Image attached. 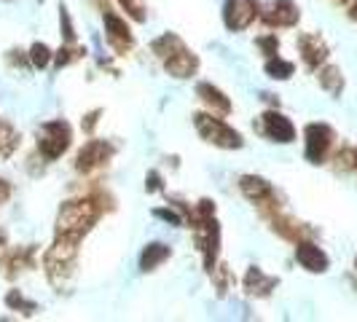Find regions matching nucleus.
Returning <instances> with one entry per match:
<instances>
[{"label":"nucleus","instance_id":"7","mask_svg":"<svg viewBox=\"0 0 357 322\" xmlns=\"http://www.w3.org/2000/svg\"><path fill=\"white\" fill-rule=\"evenodd\" d=\"M110 156H113V145L105 143V140H91L78 151L75 167H78V172H94V169L105 167Z\"/></svg>","mask_w":357,"mask_h":322},{"label":"nucleus","instance_id":"14","mask_svg":"<svg viewBox=\"0 0 357 322\" xmlns=\"http://www.w3.org/2000/svg\"><path fill=\"white\" fill-rule=\"evenodd\" d=\"M239 188H242V194L255 201V204H266L274 199V188H271V183L264 178H258V175H245V178L239 180Z\"/></svg>","mask_w":357,"mask_h":322},{"label":"nucleus","instance_id":"33","mask_svg":"<svg viewBox=\"0 0 357 322\" xmlns=\"http://www.w3.org/2000/svg\"><path fill=\"white\" fill-rule=\"evenodd\" d=\"M355 266H357V261H355Z\"/></svg>","mask_w":357,"mask_h":322},{"label":"nucleus","instance_id":"25","mask_svg":"<svg viewBox=\"0 0 357 322\" xmlns=\"http://www.w3.org/2000/svg\"><path fill=\"white\" fill-rule=\"evenodd\" d=\"M258 46H261V49H264L268 56H277V52H280V40H277L274 36L261 38V40H258Z\"/></svg>","mask_w":357,"mask_h":322},{"label":"nucleus","instance_id":"26","mask_svg":"<svg viewBox=\"0 0 357 322\" xmlns=\"http://www.w3.org/2000/svg\"><path fill=\"white\" fill-rule=\"evenodd\" d=\"M156 217H161V220H167V223H172V226H180L183 220H180V215L175 213V210H156Z\"/></svg>","mask_w":357,"mask_h":322},{"label":"nucleus","instance_id":"18","mask_svg":"<svg viewBox=\"0 0 357 322\" xmlns=\"http://www.w3.org/2000/svg\"><path fill=\"white\" fill-rule=\"evenodd\" d=\"M17 148H19V132L6 118H0V159H8Z\"/></svg>","mask_w":357,"mask_h":322},{"label":"nucleus","instance_id":"30","mask_svg":"<svg viewBox=\"0 0 357 322\" xmlns=\"http://www.w3.org/2000/svg\"><path fill=\"white\" fill-rule=\"evenodd\" d=\"M8 197H11V185H8L6 180H0V204L8 201Z\"/></svg>","mask_w":357,"mask_h":322},{"label":"nucleus","instance_id":"31","mask_svg":"<svg viewBox=\"0 0 357 322\" xmlns=\"http://www.w3.org/2000/svg\"><path fill=\"white\" fill-rule=\"evenodd\" d=\"M349 19H355L357 22V0L352 3V8H349Z\"/></svg>","mask_w":357,"mask_h":322},{"label":"nucleus","instance_id":"20","mask_svg":"<svg viewBox=\"0 0 357 322\" xmlns=\"http://www.w3.org/2000/svg\"><path fill=\"white\" fill-rule=\"evenodd\" d=\"M293 62H285V59H280V56H271L266 62V75L268 78H277V81H287L290 75H293Z\"/></svg>","mask_w":357,"mask_h":322},{"label":"nucleus","instance_id":"2","mask_svg":"<svg viewBox=\"0 0 357 322\" xmlns=\"http://www.w3.org/2000/svg\"><path fill=\"white\" fill-rule=\"evenodd\" d=\"M153 52L164 59L167 72H169V75H175V78H191L199 68L197 54L188 52V49H185V43H183L178 36H172V33L161 36L159 40L153 43Z\"/></svg>","mask_w":357,"mask_h":322},{"label":"nucleus","instance_id":"1","mask_svg":"<svg viewBox=\"0 0 357 322\" xmlns=\"http://www.w3.org/2000/svg\"><path fill=\"white\" fill-rule=\"evenodd\" d=\"M97 217H100V207L91 199L65 201L56 215V236H68V239L81 242V236L94 226Z\"/></svg>","mask_w":357,"mask_h":322},{"label":"nucleus","instance_id":"29","mask_svg":"<svg viewBox=\"0 0 357 322\" xmlns=\"http://www.w3.org/2000/svg\"><path fill=\"white\" fill-rule=\"evenodd\" d=\"M145 188H148V191H159V188H161V178L156 175V172H151V175H148V183H145Z\"/></svg>","mask_w":357,"mask_h":322},{"label":"nucleus","instance_id":"27","mask_svg":"<svg viewBox=\"0 0 357 322\" xmlns=\"http://www.w3.org/2000/svg\"><path fill=\"white\" fill-rule=\"evenodd\" d=\"M339 161H344V167H349V169L357 172V151H344L339 156Z\"/></svg>","mask_w":357,"mask_h":322},{"label":"nucleus","instance_id":"24","mask_svg":"<svg viewBox=\"0 0 357 322\" xmlns=\"http://www.w3.org/2000/svg\"><path fill=\"white\" fill-rule=\"evenodd\" d=\"M78 56H81V52H78V49H59L54 59H56V68H65V65H70V62H75Z\"/></svg>","mask_w":357,"mask_h":322},{"label":"nucleus","instance_id":"3","mask_svg":"<svg viewBox=\"0 0 357 322\" xmlns=\"http://www.w3.org/2000/svg\"><path fill=\"white\" fill-rule=\"evenodd\" d=\"M75 252H78V242L68 239V236H56L54 247L46 252L43 263H46V274H49L54 287L65 285V279H68L73 268V261H75Z\"/></svg>","mask_w":357,"mask_h":322},{"label":"nucleus","instance_id":"28","mask_svg":"<svg viewBox=\"0 0 357 322\" xmlns=\"http://www.w3.org/2000/svg\"><path fill=\"white\" fill-rule=\"evenodd\" d=\"M62 24H65V38H68V43L75 40V33H73V24H70V17H68V11L62 8Z\"/></svg>","mask_w":357,"mask_h":322},{"label":"nucleus","instance_id":"9","mask_svg":"<svg viewBox=\"0 0 357 322\" xmlns=\"http://www.w3.org/2000/svg\"><path fill=\"white\" fill-rule=\"evenodd\" d=\"M301 19V11L293 0H274L264 11V22L268 27H293Z\"/></svg>","mask_w":357,"mask_h":322},{"label":"nucleus","instance_id":"10","mask_svg":"<svg viewBox=\"0 0 357 322\" xmlns=\"http://www.w3.org/2000/svg\"><path fill=\"white\" fill-rule=\"evenodd\" d=\"M105 33H107V40H110V46L116 49V52H129L132 49V43H135V38L129 33V27H126V22L119 14H113V11H107L105 8Z\"/></svg>","mask_w":357,"mask_h":322},{"label":"nucleus","instance_id":"15","mask_svg":"<svg viewBox=\"0 0 357 322\" xmlns=\"http://www.w3.org/2000/svg\"><path fill=\"white\" fill-rule=\"evenodd\" d=\"M245 287L250 296H268L274 287H277V279L274 277H266L261 268H250L248 277H245Z\"/></svg>","mask_w":357,"mask_h":322},{"label":"nucleus","instance_id":"4","mask_svg":"<svg viewBox=\"0 0 357 322\" xmlns=\"http://www.w3.org/2000/svg\"><path fill=\"white\" fill-rule=\"evenodd\" d=\"M194 124H197L199 135L207 140V143L218 145V148H226V151H234V148H242V135L234 132L229 124H223L220 118L215 116H207V113H197L194 116Z\"/></svg>","mask_w":357,"mask_h":322},{"label":"nucleus","instance_id":"21","mask_svg":"<svg viewBox=\"0 0 357 322\" xmlns=\"http://www.w3.org/2000/svg\"><path fill=\"white\" fill-rule=\"evenodd\" d=\"M30 62H33V68H46L49 62H52V49L46 46V43H33V49H30Z\"/></svg>","mask_w":357,"mask_h":322},{"label":"nucleus","instance_id":"17","mask_svg":"<svg viewBox=\"0 0 357 322\" xmlns=\"http://www.w3.org/2000/svg\"><path fill=\"white\" fill-rule=\"evenodd\" d=\"M169 258V247L167 245H161V242H151V245H145L143 255H140V268L143 271H153V268L164 263Z\"/></svg>","mask_w":357,"mask_h":322},{"label":"nucleus","instance_id":"5","mask_svg":"<svg viewBox=\"0 0 357 322\" xmlns=\"http://www.w3.org/2000/svg\"><path fill=\"white\" fill-rule=\"evenodd\" d=\"M70 140L73 132L68 121H49V124L40 126V132H38V151L49 161H54L70 148Z\"/></svg>","mask_w":357,"mask_h":322},{"label":"nucleus","instance_id":"16","mask_svg":"<svg viewBox=\"0 0 357 322\" xmlns=\"http://www.w3.org/2000/svg\"><path fill=\"white\" fill-rule=\"evenodd\" d=\"M197 94L207 102V105L213 107V110H218V113H229V110H231V100H229L220 89L210 86V84H199Z\"/></svg>","mask_w":357,"mask_h":322},{"label":"nucleus","instance_id":"19","mask_svg":"<svg viewBox=\"0 0 357 322\" xmlns=\"http://www.w3.org/2000/svg\"><path fill=\"white\" fill-rule=\"evenodd\" d=\"M320 86L328 94H333V97H339L341 89H344V78H341V70L339 68H322L320 70Z\"/></svg>","mask_w":357,"mask_h":322},{"label":"nucleus","instance_id":"22","mask_svg":"<svg viewBox=\"0 0 357 322\" xmlns=\"http://www.w3.org/2000/svg\"><path fill=\"white\" fill-rule=\"evenodd\" d=\"M6 304L11 306V309H22L24 314H33V312L38 309V306L33 304V301H27V298H24L19 290H11V293L6 296Z\"/></svg>","mask_w":357,"mask_h":322},{"label":"nucleus","instance_id":"6","mask_svg":"<svg viewBox=\"0 0 357 322\" xmlns=\"http://www.w3.org/2000/svg\"><path fill=\"white\" fill-rule=\"evenodd\" d=\"M261 14V6L258 0H226V8H223V22L229 30H248L252 22Z\"/></svg>","mask_w":357,"mask_h":322},{"label":"nucleus","instance_id":"32","mask_svg":"<svg viewBox=\"0 0 357 322\" xmlns=\"http://www.w3.org/2000/svg\"><path fill=\"white\" fill-rule=\"evenodd\" d=\"M0 245H3V233H0Z\"/></svg>","mask_w":357,"mask_h":322},{"label":"nucleus","instance_id":"13","mask_svg":"<svg viewBox=\"0 0 357 322\" xmlns=\"http://www.w3.org/2000/svg\"><path fill=\"white\" fill-rule=\"evenodd\" d=\"M296 261L306 268V271H312V274H322L325 268H328V255L317 247V245H312V242H298V247H296Z\"/></svg>","mask_w":357,"mask_h":322},{"label":"nucleus","instance_id":"12","mask_svg":"<svg viewBox=\"0 0 357 322\" xmlns=\"http://www.w3.org/2000/svg\"><path fill=\"white\" fill-rule=\"evenodd\" d=\"M298 49H301V56H304L309 68H320L328 59V46L317 33H306V36L298 38Z\"/></svg>","mask_w":357,"mask_h":322},{"label":"nucleus","instance_id":"8","mask_svg":"<svg viewBox=\"0 0 357 322\" xmlns=\"http://www.w3.org/2000/svg\"><path fill=\"white\" fill-rule=\"evenodd\" d=\"M306 159L312 164H322L325 153L333 143V129L328 124H309L306 126Z\"/></svg>","mask_w":357,"mask_h":322},{"label":"nucleus","instance_id":"23","mask_svg":"<svg viewBox=\"0 0 357 322\" xmlns=\"http://www.w3.org/2000/svg\"><path fill=\"white\" fill-rule=\"evenodd\" d=\"M126 8V14L135 19V22H145V3L143 0H119Z\"/></svg>","mask_w":357,"mask_h":322},{"label":"nucleus","instance_id":"11","mask_svg":"<svg viewBox=\"0 0 357 322\" xmlns=\"http://www.w3.org/2000/svg\"><path fill=\"white\" fill-rule=\"evenodd\" d=\"M264 132H266L268 140H274V143H293L296 140V129L290 124V118H285L277 110L264 113Z\"/></svg>","mask_w":357,"mask_h":322}]
</instances>
